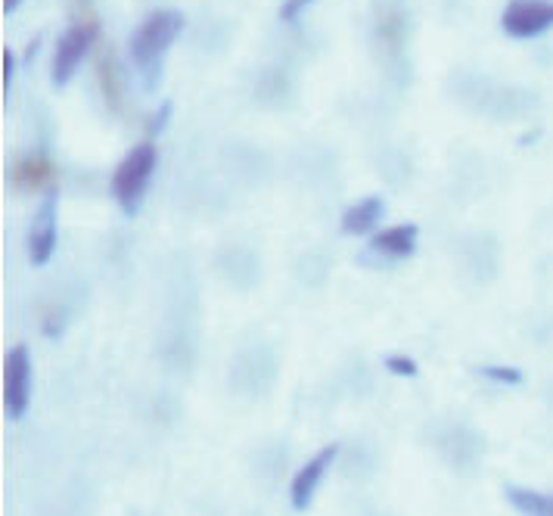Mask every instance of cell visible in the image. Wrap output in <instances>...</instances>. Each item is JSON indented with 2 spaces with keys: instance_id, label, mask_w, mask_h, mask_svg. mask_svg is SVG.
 I'll return each mask as SVG.
<instances>
[{
  "instance_id": "9a60e30c",
  "label": "cell",
  "mask_w": 553,
  "mask_h": 516,
  "mask_svg": "<svg viewBox=\"0 0 553 516\" xmlns=\"http://www.w3.org/2000/svg\"><path fill=\"white\" fill-rule=\"evenodd\" d=\"M13 72H16V56H13V50L7 47V50H4V94H10Z\"/></svg>"
},
{
  "instance_id": "6da1fadb",
  "label": "cell",
  "mask_w": 553,
  "mask_h": 516,
  "mask_svg": "<svg viewBox=\"0 0 553 516\" xmlns=\"http://www.w3.org/2000/svg\"><path fill=\"white\" fill-rule=\"evenodd\" d=\"M184 13L178 10H156L147 19L140 22V28L131 38V56L137 72L147 81V88H156V81L162 75V56L168 53V47L178 41V35L184 32Z\"/></svg>"
},
{
  "instance_id": "7c38bea8",
  "label": "cell",
  "mask_w": 553,
  "mask_h": 516,
  "mask_svg": "<svg viewBox=\"0 0 553 516\" xmlns=\"http://www.w3.org/2000/svg\"><path fill=\"white\" fill-rule=\"evenodd\" d=\"M479 374L491 383H501V386H519L522 383V370L519 367H504V364H488L482 367Z\"/></svg>"
},
{
  "instance_id": "52a82bcc",
  "label": "cell",
  "mask_w": 553,
  "mask_h": 516,
  "mask_svg": "<svg viewBox=\"0 0 553 516\" xmlns=\"http://www.w3.org/2000/svg\"><path fill=\"white\" fill-rule=\"evenodd\" d=\"M53 249H56V193H47L41 209L35 212L32 231H28V258H32L35 268H41L50 262Z\"/></svg>"
},
{
  "instance_id": "30bf717a",
  "label": "cell",
  "mask_w": 553,
  "mask_h": 516,
  "mask_svg": "<svg viewBox=\"0 0 553 516\" xmlns=\"http://www.w3.org/2000/svg\"><path fill=\"white\" fill-rule=\"evenodd\" d=\"M504 492H507V501L522 516H553V495L550 492L522 489V485H507Z\"/></svg>"
},
{
  "instance_id": "ba28073f",
  "label": "cell",
  "mask_w": 553,
  "mask_h": 516,
  "mask_svg": "<svg viewBox=\"0 0 553 516\" xmlns=\"http://www.w3.org/2000/svg\"><path fill=\"white\" fill-rule=\"evenodd\" d=\"M373 252H380L386 258H407L417 249V224H395L386 227L373 240H370Z\"/></svg>"
},
{
  "instance_id": "7a4b0ae2",
  "label": "cell",
  "mask_w": 553,
  "mask_h": 516,
  "mask_svg": "<svg viewBox=\"0 0 553 516\" xmlns=\"http://www.w3.org/2000/svg\"><path fill=\"white\" fill-rule=\"evenodd\" d=\"M153 171H156V143H150V140H143L134 150H128V156L119 162V168H115L112 196L125 215H137V209L143 203V193H147V187L153 181Z\"/></svg>"
},
{
  "instance_id": "2e32d148",
  "label": "cell",
  "mask_w": 553,
  "mask_h": 516,
  "mask_svg": "<svg viewBox=\"0 0 553 516\" xmlns=\"http://www.w3.org/2000/svg\"><path fill=\"white\" fill-rule=\"evenodd\" d=\"M168 112H171V103H165L159 112H156V122H153V131H159V128H165V122H168Z\"/></svg>"
},
{
  "instance_id": "8fae6325",
  "label": "cell",
  "mask_w": 553,
  "mask_h": 516,
  "mask_svg": "<svg viewBox=\"0 0 553 516\" xmlns=\"http://www.w3.org/2000/svg\"><path fill=\"white\" fill-rule=\"evenodd\" d=\"M50 178H53V168L44 159H25L13 168V181L22 190H41V187H47Z\"/></svg>"
},
{
  "instance_id": "4fadbf2b",
  "label": "cell",
  "mask_w": 553,
  "mask_h": 516,
  "mask_svg": "<svg viewBox=\"0 0 553 516\" xmlns=\"http://www.w3.org/2000/svg\"><path fill=\"white\" fill-rule=\"evenodd\" d=\"M386 367L392 370V374H398V377H417V361L404 358V355H392V358H386Z\"/></svg>"
},
{
  "instance_id": "8992f818",
  "label": "cell",
  "mask_w": 553,
  "mask_h": 516,
  "mask_svg": "<svg viewBox=\"0 0 553 516\" xmlns=\"http://www.w3.org/2000/svg\"><path fill=\"white\" fill-rule=\"evenodd\" d=\"M336 454H339L336 445L320 448V451L311 457V461L296 473L293 485H289V501H293L296 510H308V507H311V501H314V495H317V489H320V479H324L327 470L333 467Z\"/></svg>"
},
{
  "instance_id": "9c48e42d",
  "label": "cell",
  "mask_w": 553,
  "mask_h": 516,
  "mask_svg": "<svg viewBox=\"0 0 553 516\" xmlns=\"http://www.w3.org/2000/svg\"><path fill=\"white\" fill-rule=\"evenodd\" d=\"M383 209H386V203H383L380 196L361 199V203H355L352 209H345V215H342V231L352 234V237L370 234L373 227H376V221L383 218Z\"/></svg>"
},
{
  "instance_id": "ac0fdd59",
  "label": "cell",
  "mask_w": 553,
  "mask_h": 516,
  "mask_svg": "<svg viewBox=\"0 0 553 516\" xmlns=\"http://www.w3.org/2000/svg\"><path fill=\"white\" fill-rule=\"evenodd\" d=\"M550 398H553V389H550Z\"/></svg>"
},
{
  "instance_id": "5b68a950",
  "label": "cell",
  "mask_w": 553,
  "mask_h": 516,
  "mask_svg": "<svg viewBox=\"0 0 553 516\" xmlns=\"http://www.w3.org/2000/svg\"><path fill=\"white\" fill-rule=\"evenodd\" d=\"M94 38H97V28L87 25V22L72 25L69 32L60 38V44H56V53H53V69H50L56 88H63V84L72 81L75 69L81 66V60L87 56V50H91Z\"/></svg>"
},
{
  "instance_id": "277c9868",
  "label": "cell",
  "mask_w": 553,
  "mask_h": 516,
  "mask_svg": "<svg viewBox=\"0 0 553 516\" xmlns=\"http://www.w3.org/2000/svg\"><path fill=\"white\" fill-rule=\"evenodd\" d=\"M501 28L510 38H538L553 28V0H510L501 13Z\"/></svg>"
},
{
  "instance_id": "3957f363",
  "label": "cell",
  "mask_w": 553,
  "mask_h": 516,
  "mask_svg": "<svg viewBox=\"0 0 553 516\" xmlns=\"http://www.w3.org/2000/svg\"><path fill=\"white\" fill-rule=\"evenodd\" d=\"M32 401V355L28 346H13L4 361V408L10 420H22Z\"/></svg>"
},
{
  "instance_id": "5bb4252c",
  "label": "cell",
  "mask_w": 553,
  "mask_h": 516,
  "mask_svg": "<svg viewBox=\"0 0 553 516\" xmlns=\"http://www.w3.org/2000/svg\"><path fill=\"white\" fill-rule=\"evenodd\" d=\"M308 4H314V0H283V7H280V19H283V22H296Z\"/></svg>"
},
{
  "instance_id": "e0dca14e",
  "label": "cell",
  "mask_w": 553,
  "mask_h": 516,
  "mask_svg": "<svg viewBox=\"0 0 553 516\" xmlns=\"http://www.w3.org/2000/svg\"><path fill=\"white\" fill-rule=\"evenodd\" d=\"M16 7H19V0H4V13H7V16H10Z\"/></svg>"
}]
</instances>
